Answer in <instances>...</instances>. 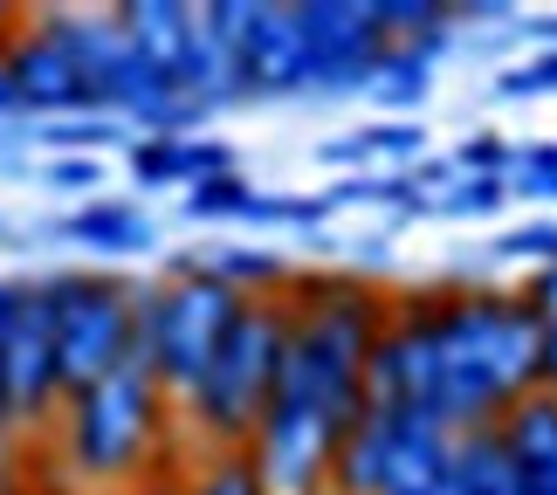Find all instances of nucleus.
I'll return each mask as SVG.
<instances>
[{
	"label": "nucleus",
	"mask_w": 557,
	"mask_h": 495,
	"mask_svg": "<svg viewBox=\"0 0 557 495\" xmlns=\"http://www.w3.org/2000/svg\"><path fill=\"white\" fill-rule=\"evenodd\" d=\"M509 165H517L509 193H530V200H557V145H530V152H517Z\"/></svg>",
	"instance_id": "20"
},
{
	"label": "nucleus",
	"mask_w": 557,
	"mask_h": 495,
	"mask_svg": "<svg viewBox=\"0 0 557 495\" xmlns=\"http://www.w3.org/2000/svg\"><path fill=\"white\" fill-rule=\"evenodd\" d=\"M124 495H180V488H173V475H145L138 488H124Z\"/></svg>",
	"instance_id": "27"
},
{
	"label": "nucleus",
	"mask_w": 557,
	"mask_h": 495,
	"mask_svg": "<svg viewBox=\"0 0 557 495\" xmlns=\"http://www.w3.org/2000/svg\"><path fill=\"white\" fill-rule=\"evenodd\" d=\"M62 406L41 283H0V434L49 426Z\"/></svg>",
	"instance_id": "6"
},
{
	"label": "nucleus",
	"mask_w": 557,
	"mask_h": 495,
	"mask_svg": "<svg viewBox=\"0 0 557 495\" xmlns=\"http://www.w3.org/2000/svg\"><path fill=\"white\" fill-rule=\"evenodd\" d=\"M0 76L14 83L21 111H55V117L97 111V97H90V83H83V70H76V55L55 41V28L41 14L0 35Z\"/></svg>",
	"instance_id": "8"
},
{
	"label": "nucleus",
	"mask_w": 557,
	"mask_h": 495,
	"mask_svg": "<svg viewBox=\"0 0 557 495\" xmlns=\"http://www.w3.org/2000/svg\"><path fill=\"white\" fill-rule=\"evenodd\" d=\"M509 200V180H468L461 193H447V213H496Z\"/></svg>",
	"instance_id": "25"
},
{
	"label": "nucleus",
	"mask_w": 557,
	"mask_h": 495,
	"mask_svg": "<svg viewBox=\"0 0 557 495\" xmlns=\"http://www.w3.org/2000/svg\"><path fill=\"white\" fill-rule=\"evenodd\" d=\"M550 90H557V49H544V55H530V62L496 76V97H550Z\"/></svg>",
	"instance_id": "21"
},
{
	"label": "nucleus",
	"mask_w": 557,
	"mask_h": 495,
	"mask_svg": "<svg viewBox=\"0 0 557 495\" xmlns=\"http://www.w3.org/2000/svg\"><path fill=\"white\" fill-rule=\"evenodd\" d=\"M296 28L310 49V90H366L393 41L379 35L372 0H296Z\"/></svg>",
	"instance_id": "7"
},
{
	"label": "nucleus",
	"mask_w": 557,
	"mask_h": 495,
	"mask_svg": "<svg viewBox=\"0 0 557 495\" xmlns=\"http://www.w3.org/2000/svg\"><path fill=\"white\" fill-rule=\"evenodd\" d=\"M173 488L180 495H269L248 447H200L193 468H173Z\"/></svg>",
	"instance_id": "13"
},
{
	"label": "nucleus",
	"mask_w": 557,
	"mask_h": 495,
	"mask_svg": "<svg viewBox=\"0 0 557 495\" xmlns=\"http://www.w3.org/2000/svg\"><path fill=\"white\" fill-rule=\"evenodd\" d=\"M434 351H441V426H496L523 393H537V324L523 296L496 283L434 289Z\"/></svg>",
	"instance_id": "1"
},
{
	"label": "nucleus",
	"mask_w": 557,
	"mask_h": 495,
	"mask_svg": "<svg viewBox=\"0 0 557 495\" xmlns=\"http://www.w3.org/2000/svg\"><path fill=\"white\" fill-rule=\"evenodd\" d=\"M441 41H447V28L420 35V41H393V49H385V62L372 70V83H366V90H372L379 103H393V111H406V103H420V97H426V55H434Z\"/></svg>",
	"instance_id": "15"
},
{
	"label": "nucleus",
	"mask_w": 557,
	"mask_h": 495,
	"mask_svg": "<svg viewBox=\"0 0 557 495\" xmlns=\"http://www.w3.org/2000/svg\"><path fill=\"white\" fill-rule=\"evenodd\" d=\"M509 159H517V152H509V145H503L496 132L468 138L461 152H455V165H468V172H475V180H503V172H509Z\"/></svg>",
	"instance_id": "24"
},
{
	"label": "nucleus",
	"mask_w": 557,
	"mask_h": 495,
	"mask_svg": "<svg viewBox=\"0 0 557 495\" xmlns=\"http://www.w3.org/2000/svg\"><path fill=\"white\" fill-rule=\"evenodd\" d=\"M530 35H537L544 49H557V14H537V21H530Z\"/></svg>",
	"instance_id": "28"
},
{
	"label": "nucleus",
	"mask_w": 557,
	"mask_h": 495,
	"mask_svg": "<svg viewBox=\"0 0 557 495\" xmlns=\"http://www.w3.org/2000/svg\"><path fill=\"white\" fill-rule=\"evenodd\" d=\"M242 90L255 97H289V90H310V49H304V28H296V0H255V21L242 35Z\"/></svg>",
	"instance_id": "9"
},
{
	"label": "nucleus",
	"mask_w": 557,
	"mask_h": 495,
	"mask_svg": "<svg viewBox=\"0 0 557 495\" xmlns=\"http://www.w3.org/2000/svg\"><path fill=\"white\" fill-rule=\"evenodd\" d=\"M372 152H385V159H420L426 152V132H420V124H406V117L372 124V132H366V159Z\"/></svg>",
	"instance_id": "23"
},
{
	"label": "nucleus",
	"mask_w": 557,
	"mask_h": 495,
	"mask_svg": "<svg viewBox=\"0 0 557 495\" xmlns=\"http://www.w3.org/2000/svg\"><path fill=\"white\" fill-rule=\"evenodd\" d=\"M283 344H289V304L275 296H248L234 310V324L221 337V351L207 358L200 385L173 406V434L200 447H248L262 426L275 379H283Z\"/></svg>",
	"instance_id": "3"
},
{
	"label": "nucleus",
	"mask_w": 557,
	"mask_h": 495,
	"mask_svg": "<svg viewBox=\"0 0 557 495\" xmlns=\"http://www.w3.org/2000/svg\"><path fill=\"white\" fill-rule=\"evenodd\" d=\"M413 495H447V482H434V488H413Z\"/></svg>",
	"instance_id": "30"
},
{
	"label": "nucleus",
	"mask_w": 557,
	"mask_h": 495,
	"mask_svg": "<svg viewBox=\"0 0 557 495\" xmlns=\"http://www.w3.org/2000/svg\"><path fill=\"white\" fill-rule=\"evenodd\" d=\"M248 180L242 172H221V180H193L186 186V213L193 221H242V207H248Z\"/></svg>",
	"instance_id": "17"
},
{
	"label": "nucleus",
	"mask_w": 557,
	"mask_h": 495,
	"mask_svg": "<svg viewBox=\"0 0 557 495\" xmlns=\"http://www.w3.org/2000/svg\"><path fill=\"white\" fill-rule=\"evenodd\" d=\"M509 262H537V269H557V227L550 221H530V227H517V234H503L496 242Z\"/></svg>",
	"instance_id": "22"
},
{
	"label": "nucleus",
	"mask_w": 557,
	"mask_h": 495,
	"mask_svg": "<svg viewBox=\"0 0 557 495\" xmlns=\"http://www.w3.org/2000/svg\"><path fill=\"white\" fill-rule=\"evenodd\" d=\"M62 234L83 242V248H97V255H138V248H152V221H145L138 207H124V200H90Z\"/></svg>",
	"instance_id": "14"
},
{
	"label": "nucleus",
	"mask_w": 557,
	"mask_h": 495,
	"mask_svg": "<svg viewBox=\"0 0 557 495\" xmlns=\"http://www.w3.org/2000/svg\"><path fill=\"white\" fill-rule=\"evenodd\" d=\"M165 441H173V399L152 385V372H145L138 358L55 406L62 468L90 495H124L145 475H173Z\"/></svg>",
	"instance_id": "2"
},
{
	"label": "nucleus",
	"mask_w": 557,
	"mask_h": 495,
	"mask_svg": "<svg viewBox=\"0 0 557 495\" xmlns=\"http://www.w3.org/2000/svg\"><path fill=\"white\" fill-rule=\"evenodd\" d=\"M132 172L138 186H186V138H138Z\"/></svg>",
	"instance_id": "18"
},
{
	"label": "nucleus",
	"mask_w": 557,
	"mask_h": 495,
	"mask_svg": "<svg viewBox=\"0 0 557 495\" xmlns=\"http://www.w3.org/2000/svg\"><path fill=\"white\" fill-rule=\"evenodd\" d=\"M49 186L55 193H90V186H103V165L97 159H49Z\"/></svg>",
	"instance_id": "26"
},
{
	"label": "nucleus",
	"mask_w": 557,
	"mask_h": 495,
	"mask_svg": "<svg viewBox=\"0 0 557 495\" xmlns=\"http://www.w3.org/2000/svg\"><path fill=\"white\" fill-rule=\"evenodd\" d=\"M447 495H530V482L517 475V461L503 455L496 426H468V434H455V455H447Z\"/></svg>",
	"instance_id": "12"
},
{
	"label": "nucleus",
	"mask_w": 557,
	"mask_h": 495,
	"mask_svg": "<svg viewBox=\"0 0 557 495\" xmlns=\"http://www.w3.org/2000/svg\"><path fill=\"white\" fill-rule=\"evenodd\" d=\"M503 455L517 461V475L530 482V495H557V393H523L509 413L496 420Z\"/></svg>",
	"instance_id": "10"
},
{
	"label": "nucleus",
	"mask_w": 557,
	"mask_h": 495,
	"mask_svg": "<svg viewBox=\"0 0 557 495\" xmlns=\"http://www.w3.org/2000/svg\"><path fill=\"white\" fill-rule=\"evenodd\" d=\"M111 21L159 76L180 70V55L193 41V0H124V8H111Z\"/></svg>",
	"instance_id": "11"
},
{
	"label": "nucleus",
	"mask_w": 557,
	"mask_h": 495,
	"mask_svg": "<svg viewBox=\"0 0 557 495\" xmlns=\"http://www.w3.org/2000/svg\"><path fill=\"white\" fill-rule=\"evenodd\" d=\"M317 495H331V488H317Z\"/></svg>",
	"instance_id": "31"
},
{
	"label": "nucleus",
	"mask_w": 557,
	"mask_h": 495,
	"mask_svg": "<svg viewBox=\"0 0 557 495\" xmlns=\"http://www.w3.org/2000/svg\"><path fill=\"white\" fill-rule=\"evenodd\" d=\"M517 296H523L530 324H537V385L557 393V269H537L530 289H517Z\"/></svg>",
	"instance_id": "16"
},
{
	"label": "nucleus",
	"mask_w": 557,
	"mask_h": 495,
	"mask_svg": "<svg viewBox=\"0 0 557 495\" xmlns=\"http://www.w3.org/2000/svg\"><path fill=\"white\" fill-rule=\"evenodd\" d=\"M242 304L248 296H234L221 275H207L200 262H173L165 283L138 289V351L132 358L152 372V385L173 406L200 385L207 358L221 351V337H227Z\"/></svg>",
	"instance_id": "4"
},
{
	"label": "nucleus",
	"mask_w": 557,
	"mask_h": 495,
	"mask_svg": "<svg viewBox=\"0 0 557 495\" xmlns=\"http://www.w3.org/2000/svg\"><path fill=\"white\" fill-rule=\"evenodd\" d=\"M41 138H49L62 159H90V145H111V138H124V132H117V117H62V124H49Z\"/></svg>",
	"instance_id": "19"
},
{
	"label": "nucleus",
	"mask_w": 557,
	"mask_h": 495,
	"mask_svg": "<svg viewBox=\"0 0 557 495\" xmlns=\"http://www.w3.org/2000/svg\"><path fill=\"white\" fill-rule=\"evenodd\" d=\"M41 304H49L62 399L132 364V351H138V283L103 275V269H70V275L41 283Z\"/></svg>",
	"instance_id": "5"
},
{
	"label": "nucleus",
	"mask_w": 557,
	"mask_h": 495,
	"mask_svg": "<svg viewBox=\"0 0 557 495\" xmlns=\"http://www.w3.org/2000/svg\"><path fill=\"white\" fill-rule=\"evenodd\" d=\"M8 111H21V103H14V83L0 76V117H8Z\"/></svg>",
	"instance_id": "29"
}]
</instances>
